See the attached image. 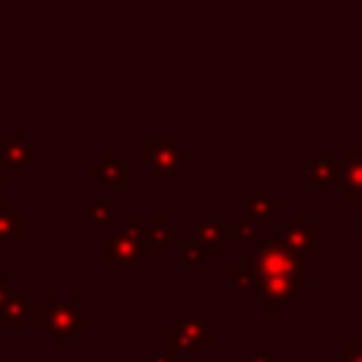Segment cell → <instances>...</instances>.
<instances>
[{"mask_svg":"<svg viewBox=\"0 0 362 362\" xmlns=\"http://www.w3.org/2000/svg\"><path fill=\"white\" fill-rule=\"evenodd\" d=\"M31 317L37 320V325L42 331H48L51 337H74L76 331L88 328V320L76 314L74 305L68 303H51V305H42V303H31Z\"/></svg>","mask_w":362,"mask_h":362,"instance_id":"6da1fadb","label":"cell"},{"mask_svg":"<svg viewBox=\"0 0 362 362\" xmlns=\"http://www.w3.org/2000/svg\"><path fill=\"white\" fill-rule=\"evenodd\" d=\"M139 147H141V161H150L158 175H173L178 170V164L189 158V153L184 147H178L175 139H164V141L141 139Z\"/></svg>","mask_w":362,"mask_h":362,"instance_id":"7a4b0ae2","label":"cell"},{"mask_svg":"<svg viewBox=\"0 0 362 362\" xmlns=\"http://www.w3.org/2000/svg\"><path fill=\"white\" fill-rule=\"evenodd\" d=\"M141 252H144V249H141V243H139V235L122 229V232H116V235L105 243L102 263H105V266H110V263H124V266H130V263L139 260Z\"/></svg>","mask_w":362,"mask_h":362,"instance_id":"3957f363","label":"cell"},{"mask_svg":"<svg viewBox=\"0 0 362 362\" xmlns=\"http://www.w3.org/2000/svg\"><path fill=\"white\" fill-rule=\"evenodd\" d=\"M34 150H37V139H17V136L0 139V158L11 167V175L25 173V164L31 161Z\"/></svg>","mask_w":362,"mask_h":362,"instance_id":"277c9868","label":"cell"},{"mask_svg":"<svg viewBox=\"0 0 362 362\" xmlns=\"http://www.w3.org/2000/svg\"><path fill=\"white\" fill-rule=\"evenodd\" d=\"M88 173L96 175V178H102L107 187H116V189L127 187V164L119 161L113 156V150H102L99 158L88 164Z\"/></svg>","mask_w":362,"mask_h":362,"instance_id":"5b68a950","label":"cell"},{"mask_svg":"<svg viewBox=\"0 0 362 362\" xmlns=\"http://www.w3.org/2000/svg\"><path fill=\"white\" fill-rule=\"evenodd\" d=\"M170 238H178V229H173L167 223V215L164 212H156L150 218V226H144L139 232V243H141L144 252H164Z\"/></svg>","mask_w":362,"mask_h":362,"instance_id":"8992f818","label":"cell"},{"mask_svg":"<svg viewBox=\"0 0 362 362\" xmlns=\"http://www.w3.org/2000/svg\"><path fill=\"white\" fill-rule=\"evenodd\" d=\"M28 317H31V303H25L23 294H11V297L0 305V328H6V331L23 328Z\"/></svg>","mask_w":362,"mask_h":362,"instance_id":"52a82bcc","label":"cell"},{"mask_svg":"<svg viewBox=\"0 0 362 362\" xmlns=\"http://www.w3.org/2000/svg\"><path fill=\"white\" fill-rule=\"evenodd\" d=\"M23 232H25V218L17 215L8 201H0V238L14 240V238H23Z\"/></svg>","mask_w":362,"mask_h":362,"instance_id":"ba28073f","label":"cell"},{"mask_svg":"<svg viewBox=\"0 0 362 362\" xmlns=\"http://www.w3.org/2000/svg\"><path fill=\"white\" fill-rule=\"evenodd\" d=\"M88 218H90V223H96V226H110L113 218H116V204H113V201H93V204L88 206Z\"/></svg>","mask_w":362,"mask_h":362,"instance_id":"9c48e42d","label":"cell"},{"mask_svg":"<svg viewBox=\"0 0 362 362\" xmlns=\"http://www.w3.org/2000/svg\"><path fill=\"white\" fill-rule=\"evenodd\" d=\"M175 328H178L181 334H189V337L201 339V342H204V337H206V342H212V339H215V334H212V331L204 325V320H198V317H181Z\"/></svg>","mask_w":362,"mask_h":362,"instance_id":"30bf717a","label":"cell"},{"mask_svg":"<svg viewBox=\"0 0 362 362\" xmlns=\"http://www.w3.org/2000/svg\"><path fill=\"white\" fill-rule=\"evenodd\" d=\"M178 257H181V263H201L204 252H201V246H198L195 240L178 238Z\"/></svg>","mask_w":362,"mask_h":362,"instance_id":"8fae6325","label":"cell"},{"mask_svg":"<svg viewBox=\"0 0 362 362\" xmlns=\"http://www.w3.org/2000/svg\"><path fill=\"white\" fill-rule=\"evenodd\" d=\"M218 238H221V229H218V223H215V221H204V223L198 226V240H201L204 246L218 243Z\"/></svg>","mask_w":362,"mask_h":362,"instance_id":"7c38bea8","label":"cell"},{"mask_svg":"<svg viewBox=\"0 0 362 362\" xmlns=\"http://www.w3.org/2000/svg\"><path fill=\"white\" fill-rule=\"evenodd\" d=\"M178 359H181V354H175V351H167V348H164V354H158L153 362H178Z\"/></svg>","mask_w":362,"mask_h":362,"instance_id":"4fadbf2b","label":"cell"},{"mask_svg":"<svg viewBox=\"0 0 362 362\" xmlns=\"http://www.w3.org/2000/svg\"><path fill=\"white\" fill-rule=\"evenodd\" d=\"M11 294H14V291H11L8 280H6V277H0V305H3V303H6V300H8Z\"/></svg>","mask_w":362,"mask_h":362,"instance_id":"5bb4252c","label":"cell"},{"mask_svg":"<svg viewBox=\"0 0 362 362\" xmlns=\"http://www.w3.org/2000/svg\"><path fill=\"white\" fill-rule=\"evenodd\" d=\"M23 362H40V359H37L34 354H28V356H23Z\"/></svg>","mask_w":362,"mask_h":362,"instance_id":"9a60e30c","label":"cell"},{"mask_svg":"<svg viewBox=\"0 0 362 362\" xmlns=\"http://www.w3.org/2000/svg\"><path fill=\"white\" fill-rule=\"evenodd\" d=\"M0 331H3V328H0Z\"/></svg>","mask_w":362,"mask_h":362,"instance_id":"2e32d148","label":"cell"}]
</instances>
